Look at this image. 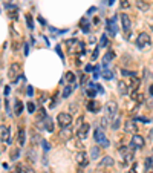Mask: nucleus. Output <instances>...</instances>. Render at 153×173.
Here are the masks:
<instances>
[{
  "instance_id": "1",
  "label": "nucleus",
  "mask_w": 153,
  "mask_h": 173,
  "mask_svg": "<svg viewBox=\"0 0 153 173\" xmlns=\"http://www.w3.org/2000/svg\"><path fill=\"white\" fill-rule=\"evenodd\" d=\"M66 44H67L69 52H72V54H84V43H81L80 40L70 38V40L66 41Z\"/></svg>"
},
{
  "instance_id": "2",
  "label": "nucleus",
  "mask_w": 153,
  "mask_h": 173,
  "mask_svg": "<svg viewBox=\"0 0 153 173\" xmlns=\"http://www.w3.org/2000/svg\"><path fill=\"white\" fill-rule=\"evenodd\" d=\"M57 121H58V126L63 129V127H70L72 124V115L67 113V112H60L57 115Z\"/></svg>"
},
{
  "instance_id": "3",
  "label": "nucleus",
  "mask_w": 153,
  "mask_h": 173,
  "mask_svg": "<svg viewBox=\"0 0 153 173\" xmlns=\"http://www.w3.org/2000/svg\"><path fill=\"white\" fill-rule=\"evenodd\" d=\"M93 139H95L96 142H99L101 145H104V147L109 145V139L106 138L104 130L101 129V127H96V129H95V132H93Z\"/></svg>"
},
{
  "instance_id": "4",
  "label": "nucleus",
  "mask_w": 153,
  "mask_h": 173,
  "mask_svg": "<svg viewBox=\"0 0 153 173\" xmlns=\"http://www.w3.org/2000/svg\"><path fill=\"white\" fill-rule=\"evenodd\" d=\"M18 73H20V64L18 63H12L8 69V78L12 81V83H17L18 81Z\"/></svg>"
},
{
  "instance_id": "5",
  "label": "nucleus",
  "mask_w": 153,
  "mask_h": 173,
  "mask_svg": "<svg viewBox=\"0 0 153 173\" xmlns=\"http://www.w3.org/2000/svg\"><path fill=\"white\" fill-rule=\"evenodd\" d=\"M144 144H145V141H144V138L141 136V135H133L132 136V139H130V142H129V147H130V149H142V147H144Z\"/></svg>"
},
{
  "instance_id": "6",
  "label": "nucleus",
  "mask_w": 153,
  "mask_h": 173,
  "mask_svg": "<svg viewBox=\"0 0 153 173\" xmlns=\"http://www.w3.org/2000/svg\"><path fill=\"white\" fill-rule=\"evenodd\" d=\"M104 110H106V116L112 119V118L116 115V112H118V106H116V103H115V101H107V103H106Z\"/></svg>"
},
{
  "instance_id": "7",
  "label": "nucleus",
  "mask_w": 153,
  "mask_h": 173,
  "mask_svg": "<svg viewBox=\"0 0 153 173\" xmlns=\"http://www.w3.org/2000/svg\"><path fill=\"white\" fill-rule=\"evenodd\" d=\"M107 32H109V35L110 37H115L116 34H118V26H116V17H112V18H109L107 21Z\"/></svg>"
},
{
  "instance_id": "8",
  "label": "nucleus",
  "mask_w": 153,
  "mask_h": 173,
  "mask_svg": "<svg viewBox=\"0 0 153 173\" xmlns=\"http://www.w3.org/2000/svg\"><path fill=\"white\" fill-rule=\"evenodd\" d=\"M147 44H150V35L147 32H139L138 38H136V46L138 47H144Z\"/></svg>"
},
{
  "instance_id": "9",
  "label": "nucleus",
  "mask_w": 153,
  "mask_h": 173,
  "mask_svg": "<svg viewBox=\"0 0 153 173\" xmlns=\"http://www.w3.org/2000/svg\"><path fill=\"white\" fill-rule=\"evenodd\" d=\"M121 24H122V29H124L125 35H129L130 29H132V21H130V18H129L127 14H121Z\"/></svg>"
},
{
  "instance_id": "10",
  "label": "nucleus",
  "mask_w": 153,
  "mask_h": 173,
  "mask_svg": "<svg viewBox=\"0 0 153 173\" xmlns=\"http://www.w3.org/2000/svg\"><path fill=\"white\" fill-rule=\"evenodd\" d=\"M119 153L122 155L125 162L133 161V149H129V147H119Z\"/></svg>"
},
{
  "instance_id": "11",
  "label": "nucleus",
  "mask_w": 153,
  "mask_h": 173,
  "mask_svg": "<svg viewBox=\"0 0 153 173\" xmlns=\"http://www.w3.org/2000/svg\"><path fill=\"white\" fill-rule=\"evenodd\" d=\"M124 130L125 133H132V135H136L138 133V124L135 121H127L124 124Z\"/></svg>"
},
{
  "instance_id": "12",
  "label": "nucleus",
  "mask_w": 153,
  "mask_h": 173,
  "mask_svg": "<svg viewBox=\"0 0 153 173\" xmlns=\"http://www.w3.org/2000/svg\"><path fill=\"white\" fill-rule=\"evenodd\" d=\"M89 129H90V126L87 124V122H83V124L78 127V132H76V138H78V139H84V138L87 136Z\"/></svg>"
},
{
  "instance_id": "13",
  "label": "nucleus",
  "mask_w": 153,
  "mask_h": 173,
  "mask_svg": "<svg viewBox=\"0 0 153 173\" xmlns=\"http://www.w3.org/2000/svg\"><path fill=\"white\" fill-rule=\"evenodd\" d=\"M76 162H78V165L80 167H86L87 164H89V156L84 153V152H80L78 155H76Z\"/></svg>"
},
{
  "instance_id": "14",
  "label": "nucleus",
  "mask_w": 153,
  "mask_h": 173,
  "mask_svg": "<svg viewBox=\"0 0 153 173\" xmlns=\"http://www.w3.org/2000/svg\"><path fill=\"white\" fill-rule=\"evenodd\" d=\"M24 142H26V130L20 129L17 132V147H23Z\"/></svg>"
},
{
  "instance_id": "15",
  "label": "nucleus",
  "mask_w": 153,
  "mask_h": 173,
  "mask_svg": "<svg viewBox=\"0 0 153 173\" xmlns=\"http://www.w3.org/2000/svg\"><path fill=\"white\" fill-rule=\"evenodd\" d=\"M2 142H5V144H9L11 142V130H9V127H6V126H2Z\"/></svg>"
},
{
  "instance_id": "16",
  "label": "nucleus",
  "mask_w": 153,
  "mask_h": 173,
  "mask_svg": "<svg viewBox=\"0 0 153 173\" xmlns=\"http://www.w3.org/2000/svg\"><path fill=\"white\" fill-rule=\"evenodd\" d=\"M118 90H119V93L121 95H129L132 90H130V87H129V84H127L125 81H118Z\"/></svg>"
},
{
  "instance_id": "17",
  "label": "nucleus",
  "mask_w": 153,
  "mask_h": 173,
  "mask_svg": "<svg viewBox=\"0 0 153 173\" xmlns=\"http://www.w3.org/2000/svg\"><path fill=\"white\" fill-rule=\"evenodd\" d=\"M130 96L133 98V100H135L136 103H144V101H145L144 93H142V92H139L138 89H136V90H132V92H130Z\"/></svg>"
},
{
  "instance_id": "18",
  "label": "nucleus",
  "mask_w": 153,
  "mask_h": 173,
  "mask_svg": "<svg viewBox=\"0 0 153 173\" xmlns=\"http://www.w3.org/2000/svg\"><path fill=\"white\" fill-rule=\"evenodd\" d=\"M129 80H130V90H136L139 87V83H141L138 75H132V77H129Z\"/></svg>"
},
{
  "instance_id": "19",
  "label": "nucleus",
  "mask_w": 153,
  "mask_h": 173,
  "mask_svg": "<svg viewBox=\"0 0 153 173\" xmlns=\"http://www.w3.org/2000/svg\"><path fill=\"white\" fill-rule=\"evenodd\" d=\"M87 110H89V112H93V113H96V112L99 110V104H98L95 100H90V101L87 103Z\"/></svg>"
},
{
  "instance_id": "20",
  "label": "nucleus",
  "mask_w": 153,
  "mask_h": 173,
  "mask_svg": "<svg viewBox=\"0 0 153 173\" xmlns=\"http://www.w3.org/2000/svg\"><path fill=\"white\" fill-rule=\"evenodd\" d=\"M60 136H61L63 139H70V138H72V130H70V127H63L61 132H60Z\"/></svg>"
},
{
  "instance_id": "21",
  "label": "nucleus",
  "mask_w": 153,
  "mask_h": 173,
  "mask_svg": "<svg viewBox=\"0 0 153 173\" xmlns=\"http://www.w3.org/2000/svg\"><path fill=\"white\" fill-rule=\"evenodd\" d=\"M115 162H113V159L110 158V156H104L103 158V161L99 162V167H112Z\"/></svg>"
},
{
  "instance_id": "22",
  "label": "nucleus",
  "mask_w": 153,
  "mask_h": 173,
  "mask_svg": "<svg viewBox=\"0 0 153 173\" xmlns=\"http://www.w3.org/2000/svg\"><path fill=\"white\" fill-rule=\"evenodd\" d=\"M136 8L145 12V11H148V8H150V5H148L147 2H144V0H136Z\"/></svg>"
},
{
  "instance_id": "23",
  "label": "nucleus",
  "mask_w": 153,
  "mask_h": 173,
  "mask_svg": "<svg viewBox=\"0 0 153 173\" xmlns=\"http://www.w3.org/2000/svg\"><path fill=\"white\" fill-rule=\"evenodd\" d=\"M21 112H23V103L20 100H15V103H14V113L18 116Z\"/></svg>"
},
{
  "instance_id": "24",
  "label": "nucleus",
  "mask_w": 153,
  "mask_h": 173,
  "mask_svg": "<svg viewBox=\"0 0 153 173\" xmlns=\"http://www.w3.org/2000/svg\"><path fill=\"white\" fill-rule=\"evenodd\" d=\"M44 129L47 130V132H54V122H52V118H49V116H46L44 118Z\"/></svg>"
},
{
  "instance_id": "25",
  "label": "nucleus",
  "mask_w": 153,
  "mask_h": 173,
  "mask_svg": "<svg viewBox=\"0 0 153 173\" xmlns=\"http://www.w3.org/2000/svg\"><path fill=\"white\" fill-rule=\"evenodd\" d=\"M113 58H115V52H113V51H107V52L104 54V60H103V63H106V64H107V63H109V61H112Z\"/></svg>"
},
{
  "instance_id": "26",
  "label": "nucleus",
  "mask_w": 153,
  "mask_h": 173,
  "mask_svg": "<svg viewBox=\"0 0 153 173\" xmlns=\"http://www.w3.org/2000/svg\"><path fill=\"white\" fill-rule=\"evenodd\" d=\"M80 24H81V29H83L84 32H89V21H87L86 18H81V20H80Z\"/></svg>"
},
{
  "instance_id": "27",
  "label": "nucleus",
  "mask_w": 153,
  "mask_h": 173,
  "mask_svg": "<svg viewBox=\"0 0 153 173\" xmlns=\"http://www.w3.org/2000/svg\"><path fill=\"white\" fill-rule=\"evenodd\" d=\"M99 156V147H92V150H90V158L92 159H96Z\"/></svg>"
},
{
  "instance_id": "28",
  "label": "nucleus",
  "mask_w": 153,
  "mask_h": 173,
  "mask_svg": "<svg viewBox=\"0 0 153 173\" xmlns=\"http://www.w3.org/2000/svg\"><path fill=\"white\" fill-rule=\"evenodd\" d=\"M95 87H96L95 84H92V83L89 84V89H87V95H89L90 98H93V96L96 95V90H95Z\"/></svg>"
},
{
  "instance_id": "29",
  "label": "nucleus",
  "mask_w": 153,
  "mask_h": 173,
  "mask_svg": "<svg viewBox=\"0 0 153 173\" xmlns=\"http://www.w3.org/2000/svg\"><path fill=\"white\" fill-rule=\"evenodd\" d=\"M107 44H109L107 35H106V34H103V35H101V40H99V47H106Z\"/></svg>"
},
{
  "instance_id": "30",
  "label": "nucleus",
  "mask_w": 153,
  "mask_h": 173,
  "mask_svg": "<svg viewBox=\"0 0 153 173\" xmlns=\"http://www.w3.org/2000/svg\"><path fill=\"white\" fill-rule=\"evenodd\" d=\"M103 77H104L106 80H112V78H113V72H112V70H109V69H104Z\"/></svg>"
},
{
  "instance_id": "31",
  "label": "nucleus",
  "mask_w": 153,
  "mask_h": 173,
  "mask_svg": "<svg viewBox=\"0 0 153 173\" xmlns=\"http://www.w3.org/2000/svg\"><path fill=\"white\" fill-rule=\"evenodd\" d=\"M70 92H72V86H66V87L63 89V93H61V96H63V98H67V96L70 95Z\"/></svg>"
},
{
  "instance_id": "32",
  "label": "nucleus",
  "mask_w": 153,
  "mask_h": 173,
  "mask_svg": "<svg viewBox=\"0 0 153 173\" xmlns=\"http://www.w3.org/2000/svg\"><path fill=\"white\" fill-rule=\"evenodd\" d=\"M66 80H67V83H73L75 81V73L73 72H67L66 73Z\"/></svg>"
},
{
  "instance_id": "33",
  "label": "nucleus",
  "mask_w": 153,
  "mask_h": 173,
  "mask_svg": "<svg viewBox=\"0 0 153 173\" xmlns=\"http://www.w3.org/2000/svg\"><path fill=\"white\" fill-rule=\"evenodd\" d=\"M18 155H20V149L17 147V149H14V150L11 152V159H12V161H15V159L18 158Z\"/></svg>"
},
{
  "instance_id": "34",
  "label": "nucleus",
  "mask_w": 153,
  "mask_h": 173,
  "mask_svg": "<svg viewBox=\"0 0 153 173\" xmlns=\"http://www.w3.org/2000/svg\"><path fill=\"white\" fill-rule=\"evenodd\" d=\"M21 171L23 173H35V170L32 167H29V165H21Z\"/></svg>"
},
{
  "instance_id": "35",
  "label": "nucleus",
  "mask_w": 153,
  "mask_h": 173,
  "mask_svg": "<svg viewBox=\"0 0 153 173\" xmlns=\"http://www.w3.org/2000/svg\"><path fill=\"white\" fill-rule=\"evenodd\" d=\"M26 23H28V28L29 29H34V20H32V17L29 14L26 15Z\"/></svg>"
},
{
  "instance_id": "36",
  "label": "nucleus",
  "mask_w": 153,
  "mask_h": 173,
  "mask_svg": "<svg viewBox=\"0 0 153 173\" xmlns=\"http://www.w3.org/2000/svg\"><path fill=\"white\" fill-rule=\"evenodd\" d=\"M112 129L113 130H118L119 129V118H116V119L112 121Z\"/></svg>"
},
{
  "instance_id": "37",
  "label": "nucleus",
  "mask_w": 153,
  "mask_h": 173,
  "mask_svg": "<svg viewBox=\"0 0 153 173\" xmlns=\"http://www.w3.org/2000/svg\"><path fill=\"white\" fill-rule=\"evenodd\" d=\"M26 107H28V112H29V113H34V112H35V104H34V103L29 101V103L26 104Z\"/></svg>"
},
{
  "instance_id": "38",
  "label": "nucleus",
  "mask_w": 153,
  "mask_h": 173,
  "mask_svg": "<svg viewBox=\"0 0 153 173\" xmlns=\"http://www.w3.org/2000/svg\"><path fill=\"white\" fill-rule=\"evenodd\" d=\"M80 75H81V80H80V84L81 86H84L87 81H89V77L87 75H84V73H80Z\"/></svg>"
},
{
  "instance_id": "39",
  "label": "nucleus",
  "mask_w": 153,
  "mask_h": 173,
  "mask_svg": "<svg viewBox=\"0 0 153 173\" xmlns=\"http://www.w3.org/2000/svg\"><path fill=\"white\" fill-rule=\"evenodd\" d=\"M109 121H110V118H107V116H103V118H101V126H103V127H107Z\"/></svg>"
},
{
  "instance_id": "40",
  "label": "nucleus",
  "mask_w": 153,
  "mask_h": 173,
  "mask_svg": "<svg viewBox=\"0 0 153 173\" xmlns=\"http://www.w3.org/2000/svg\"><path fill=\"white\" fill-rule=\"evenodd\" d=\"M119 5H121V8H122V9H127V8L130 6L129 0H121V3H119Z\"/></svg>"
},
{
  "instance_id": "41",
  "label": "nucleus",
  "mask_w": 153,
  "mask_h": 173,
  "mask_svg": "<svg viewBox=\"0 0 153 173\" xmlns=\"http://www.w3.org/2000/svg\"><path fill=\"white\" fill-rule=\"evenodd\" d=\"M9 17H11V18H17V9H15V11H11V12H9Z\"/></svg>"
},
{
  "instance_id": "42",
  "label": "nucleus",
  "mask_w": 153,
  "mask_h": 173,
  "mask_svg": "<svg viewBox=\"0 0 153 173\" xmlns=\"http://www.w3.org/2000/svg\"><path fill=\"white\" fill-rule=\"evenodd\" d=\"M55 49H57V52H58V55H60L61 58H64V55H63V52H61V47H60V46H57Z\"/></svg>"
},
{
  "instance_id": "43",
  "label": "nucleus",
  "mask_w": 153,
  "mask_h": 173,
  "mask_svg": "<svg viewBox=\"0 0 153 173\" xmlns=\"http://www.w3.org/2000/svg\"><path fill=\"white\" fill-rule=\"evenodd\" d=\"M43 147H44V150H46V152L49 150V142H47V141H44V139H43Z\"/></svg>"
},
{
  "instance_id": "44",
  "label": "nucleus",
  "mask_w": 153,
  "mask_h": 173,
  "mask_svg": "<svg viewBox=\"0 0 153 173\" xmlns=\"http://www.w3.org/2000/svg\"><path fill=\"white\" fill-rule=\"evenodd\" d=\"M32 93H34V89H32V86H28V95H29V96H32Z\"/></svg>"
},
{
  "instance_id": "45",
  "label": "nucleus",
  "mask_w": 153,
  "mask_h": 173,
  "mask_svg": "<svg viewBox=\"0 0 153 173\" xmlns=\"http://www.w3.org/2000/svg\"><path fill=\"white\" fill-rule=\"evenodd\" d=\"M23 49H24V55H28V54H29V46H28V44H24Z\"/></svg>"
},
{
  "instance_id": "46",
  "label": "nucleus",
  "mask_w": 153,
  "mask_h": 173,
  "mask_svg": "<svg viewBox=\"0 0 153 173\" xmlns=\"http://www.w3.org/2000/svg\"><path fill=\"white\" fill-rule=\"evenodd\" d=\"M98 57V49H95V51H93V54H92V60H95Z\"/></svg>"
},
{
  "instance_id": "47",
  "label": "nucleus",
  "mask_w": 153,
  "mask_h": 173,
  "mask_svg": "<svg viewBox=\"0 0 153 173\" xmlns=\"http://www.w3.org/2000/svg\"><path fill=\"white\" fill-rule=\"evenodd\" d=\"M83 121H84V119H83V116H80V118H78V121H76V124H78V127L83 124Z\"/></svg>"
},
{
  "instance_id": "48",
  "label": "nucleus",
  "mask_w": 153,
  "mask_h": 173,
  "mask_svg": "<svg viewBox=\"0 0 153 173\" xmlns=\"http://www.w3.org/2000/svg\"><path fill=\"white\" fill-rule=\"evenodd\" d=\"M92 69H93V67H92V64H87V66L84 67V70H86V72H90Z\"/></svg>"
},
{
  "instance_id": "49",
  "label": "nucleus",
  "mask_w": 153,
  "mask_h": 173,
  "mask_svg": "<svg viewBox=\"0 0 153 173\" xmlns=\"http://www.w3.org/2000/svg\"><path fill=\"white\" fill-rule=\"evenodd\" d=\"M38 21H40L41 24H46V20H44L43 17H38Z\"/></svg>"
},
{
  "instance_id": "50",
  "label": "nucleus",
  "mask_w": 153,
  "mask_h": 173,
  "mask_svg": "<svg viewBox=\"0 0 153 173\" xmlns=\"http://www.w3.org/2000/svg\"><path fill=\"white\" fill-rule=\"evenodd\" d=\"M148 92H150V95L153 96V84H150V86H148Z\"/></svg>"
},
{
  "instance_id": "51",
  "label": "nucleus",
  "mask_w": 153,
  "mask_h": 173,
  "mask_svg": "<svg viewBox=\"0 0 153 173\" xmlns=\"http://www.w3.org/2000/svg\"><path fill=\"white\" fill-rule=\"evenodd\" d=\"M148 107H150V109H151V107H153V96H151V98H150V101H148Z\"/></svg>"
},
{
  "instance_id": "52",
  "label": "nucleus",
  "mask_w": 153,
  "mask_h": 173,
  "mask_svg": "<svg viewBox=\"0 0 153 173\" xmlns=\"http://www.w3.org/2000/svg\"><path fill=\"white\" fill-rule=\"evenodd\" d=\"M96 11V8H90L89 11H87V14H92V12H95Z\"/></svg>"
},
{
  "instance_id": "53",
  "label": "nucleus",
  "mask_w": 153,
  "mask_h": 173,
  "mask_svg": "<svg viewBox=\"0 0 153 173\" xmlns=\"http://www.w3.org/2000/svg\"><path fill=\"white\" fill-rule=\"evenodd\" d=\"M9 90H11V89H9V86H6V87H5V95H8V93H9Z\"/></svg>"
},
{
  "instance_id": "54",
  "label": "nucleus",
  "mask_w": 153,
  "mask_h": 173,
  "mask_svg": "<svg viewBox=\"0 0 153 173\" xmlns=\"http://www.w3.org/2000/svg\"><path fill=\"white\" fill-rule=\"evenodd\" d=\"M113 2H115V0H109L107 3H109V5H113Z\"/></svg>"
},
{
  "instance_id": "55",
  "label": "nucleus",
  "mask_w": 153,
  "mask_h": 173,
  "mask_svg": "<svg viewBox=\"0 0 153 173\" xmlns=\"http://www.w3.org/2000/svg\"><path fill=\"white\" fill-rule=\"evenodd\" d=\"M150 161H151V168H153V156L150 158Z\"/></svg>"
},
{
  "instance_id": "56",
  "label": "nucleus",
  "mask_w": 153,
  "mask_h": 173,
  "mask_svg": "<svg viewBox=\"0 0 153 173\" xmlns=\"http://www.w3.org/2000/svg\"><path fill=\"white\" fill-rule=\"evenodd\" d=\"M150 173H153V170H151V171H150Z\"/></svg>"
},
{
  "instance_id": "57",
  "label": "nucleus",
  "mask_w": 153,
  "mask_h": 173,
  "mask_svg": "<svg viewBox=\"0 0 153 173\" xmlns=\"http://www.w3.org/2000/svg\"><path fill=\"white\" fill-rule=\"evenodd\" d=\"M151 29H153V26H151Z\"/></svg>"
},
{
  "instance_id": "58",
  "label": "nucleus",
  "mask_w": 153,
  "mask_h": 173,
  "mask_svg": "<svg viewBox=\"0 0 153 173\" xmlns=\"http://www.w3.org/2000/svg\"><path fill=\"white\" fill-rule=\"evenodd\" d=\"M14 173H17V171H14Z\"/></svg>"
}]
</instances>
